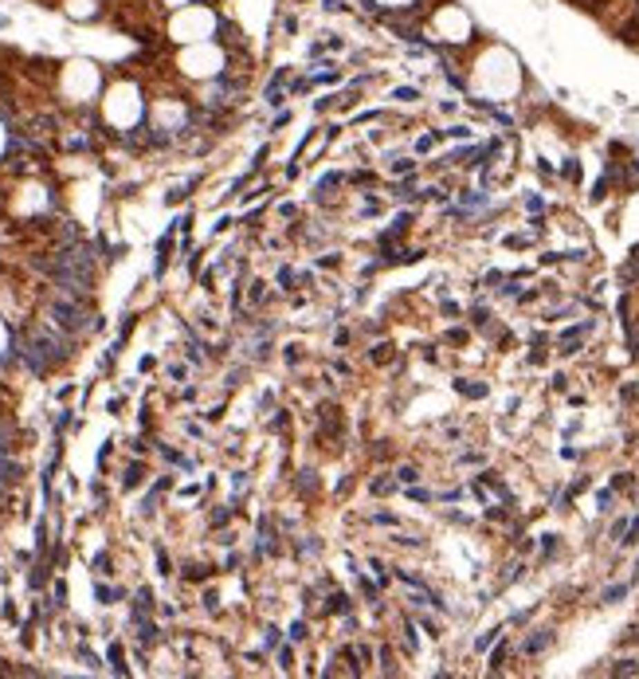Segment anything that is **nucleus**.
Here are the masks:
<instances>
[{
    "mask_svg": "<svg viewBox=\"0 0 639 679\" xmlns=\"http://www.w3.org/2000/svg\"><path fill=\"white\" fill-rule=\"evenodd\" d=\"M432 32L444 44H467V39H475V20L459 4H439L432 12Z\"/></svg>",
    "mask_w": 639,
    "mask_h": 679,
    "instance_id": "f257e3e1",
    "label": "nucleus"
},
{
    "mask_svg": "<svg viewBox=\"0 0 639 679\" xmlns=\"http://www.w3.org/2000/svg\"><path fill=\"white\" fill-rule=\"evenodd\" d=\"M553 640H557V632H553V629H533L530 636L518 644V652H522V655H530V660H537L542 652H549V648H553Z\"/></svg>",
    "mask_w": 639,
    "mask_h": 679,
    "instance_id": "f03ea898",
    "label": "nucleus"
},
{
    "mask_svg": "<svg viewBox=\"0 0 639 679\" xmlns=\"http://www.w3.org/2000/svg\"><path fill=\"white\" fill-rule=\"evenodd\" d=\"M353 613V601L345 589H330L326 593V617H350Z\"/></svg>",
    "mask_w": 639,
    "mask_h": 679,
    "instance_id": "7ed1b4c3",
    "label": "nucleus"
},
{
    "mask_svg": "<svg viewBox=\"0 0 639 679\" xmlns=\"http://www.w3.org/2000/svg\"><path fill=\"white\" fill-rule=\"evenodd\" d=\"M397 487H400L397 472H381L376 479H369V495H373V499H381V495H392Z\"/></svg>",
    "mask_w": 639,
    "mask_h": 679,
    "instance_id": "20e7f679",
    "label": "nucleus"
},
{
    "mask_svg": "<svg viewBox=\"0 0 639 679\" xmlns=\"http://www.w3.org/2000/svg\"><path fill=\"white\" fill-rule=\"evenodd\" d=\"M455 393H463V397H470V400H483V397H490V385H486V381H467V377H455Z\"/></svg>",
    "mask_w": 639,
    "mask_h": 679,
    "instance_id": "39448f33",
    "label": "nucleus"
},
{
    "mask_svg": "<svg viewBox=\"0 0 639 679\" xmlns=\"http://www.w3.org/2000/svg\"><path fill=\"white\" fill-rule=\"evenodd\" d=\"M631 589H636L631 582H616V585H608V589L600 593V605H620V601H624V597L631 593Z\"/></svg>",
    "mask_w": 639,
    "mask_h": 679,
    "instance_id": "423d86ee",
    "label": "nucleus"
},
{
    "mask_svg": "<svg viewBox=\"0 0 639 679\" xmlns=\"http://www.w3.org/2000/svg\"><path fill=\"white\" fill-rule=\"evenodd\" d=\"M392 472H397L400 487H412V483H420V467H416V463H397Z\"/></svg>",
    "mask_w": 639,
    "mask_h": 679,
    "instance_id": "0eeeda50",
    "label": "nucleus"
},
{
    "mask_svg": "<svg viewBox=\"0 0 639 679\" xmlns=\"http://www.w3.org/2000/svg\"><path fill=\"white\" fill-rule=\"evenodd\" d=\"M506 655H510V640H506V636H498V648L490 652V660H486V664H490V671H502Z\"/></svg>",
    "mask_w": 639,
    "mask_h": 679,
    "instance_id": "6e6552de",
    "label": "nucleus"
},
{
    "mask_svg": "<svg viewBox=\"0 0 639 679\" xmlns=\"http://www.w3.org/2000/svg\"><path fill=\"white\" fill-rule=\"evenodd\" d=\"M502 632H506V624H495V629H486L483 636L475 640V652H486L490 644H498V636H502Z\"/></svg>",
    "mask_w": 639,
    "mask_h": 679,
    "instance_id": "1a4fd4ad",
    "label": "nucleus"
},
{
    "mask_svg": "<svg viewBox=\"0 0 639 679\" xmlns=\"http://www.w3.org/2000/svg\"><path fill=\"white\" fill-rule=\"evenodd\" d=\"M608 676H639V660H631V655H627V660H616V664L608 667Z\"/></svg>",
    "mask_w": 639,
    "mask_h": 679,
    "instance_id": "9d476101",
    "label": "nucleus"
},
{
    "mask_svg": "<svg viewBox=\"0 0 639 679\" xmlns=\"http://www.w3.org/2000/svg\"><path fill=\"white\" fill-rule=\"evenodd\" d=\"M294 487H298V495L306 491V499L318 495V479H314V472H298V479H294Z\"/></svg>",
    "mask_w": 639,
    "mask_h": 679,
    "instance_id": "9b49d317",
    "label": "nucleus"
},
{
    "mask_svg": "<svg viewBox=\"0 0 639 679\" xmlns=\"http://www.w3.org/2000/svg\"><path fill=\"white\" fill-rule=\"evenodd\" d=\"M561 177L577 185V181H580V161H577V158H565V165H561Z\"/></svg>",
    "mask_w": 639,
    "mask_h": 679,
    "instance_id": "f8f14e48",
    "label": "nucleus"
},
{
    "mask_svg": "<svg viewBox=\"0 0 639 679\" xmlns=\"http://www.w3.org/2000/svg\"><path fill=\"white\" fill-rule=\"evenodd\" d=\"M388 169H392V177H408V173L416 169V161H412V158H397Z\"/></svg>",
    "mask_w": 639,
    "mask_h": 679,
    "instance_id": "ddd939ff",
    "label": "nucleus"
},
{
    "mask_svg": "<svg viewBox=\"0 0 639 679\" xmlns=\"http://www.w3.org/2000/svg\"><path fill=\"white\" fill-rule=\"evenodd\" d=\"M612 499H616V491H612V487H604L600 495H596V510H600V514H608V510H612Z\"/></svg>",
    "mask_w": 639,
    "mask_h": 679,
    "instance_id": "4468645a",
    "label": "nucleus"
},
{
    "mask_svg": "<svg viewBox=\"0 0 639 679\" xmlns=\"http://www.w3.org/2000/svg\"><path fill=\"white\" fill-rule=\"evenodd\" d=\"M420 629L428 632L432 640H439V636H444V629H439V620H435V617H420Z\"/></svg>",
    "mask_w": 639,
    "mask_h": 679,
    "instance_id": "2eb2a0df",
    "label": "nucleus"
},
{
    "mask_svg": "<svg viewBox=\"0 0 639 679\" xmlns=\"http://www.w3.org/2000/svg\"><path fill=\"white\" fill-rule=\"evenodd\" d=\"M631 483H636V475H631V472H616L612 475V491H624V487H631Z\"/></svg>",
    "mask_w": 639,
    "mask_h": 679,
    "instance_id": "dca6fc26",
    "label": "nucleus"
},
{
    "mask_svg": "<svg viewBox=\"0 0 639 679\" xmlns=\"http://www.w3.org/2000/svg\"><path fill=\"white\" fill-rule=\"evenodd\" d=\"M408 499H416V503H435L432 491H428V487H416V483L408 487Z\"/></svg>",
    "mask_w": 639,
    "mask_h": 679,
    "instance_id": "f3484780",
    "label": "nucleus"
},
{
    "mask_svg": "<svg viewBox=\"0 0 639 679\" xmlns=\"http://www.w3.org/2000/svg\"><path fill=\"white\" fill-rule=\"evenodd\" d=\"M306 636H310V624H306V620H294V624H290V640L298 644V640H306Z\"/></svg>",
    "mask_w": 639,
    "mask_h": 679,
    "instance_id": "a211bd4d",
    "label": "nucleus"
},
{
    "mask_svg": "<svg viewBox=\"0 0 639 679\" xmlns=\"http://www.w3.org/2000/svg\"><path fill=\"white\" fill-rule=\"evenodd\" d=\"M522 205L530 208V212H545V196H537V193H526V201Z\"/></svg>",
    "mask_w": 639,
    "mask_h": 679,
    "instance_id": "6ab92c4d",
    "label": "nucleus"
},
{
    "mask_svg": "<svg viewBox=\"0 0 639 679\" xmlns=\"http://www.w3.org/2000/svg\"><path fill=\"white\" fill-rule=\"evenodd\" d=\"M627 522H631V519H616V522H612V530H608V538H616V542H624V534H627Z\"/></svg>",
    "mask_w": 639,
    "mask_h": 679,
    "instance_id": "aec40b11",
    "label": "nucleus"
},
{
    "mask_svg": "<svg viewBox=\"0 0 639 679\" xmlns=\"http://www.w3.org/2000/svg\"><path fill=\"white\" fill-rule=\"evenodd\" d=\"M589 487H592V479H589V475H577V479H573V487H569V495L577 499L580 491H589Z\"/></svg>",
    "mask_w": 639,
    "mask_h": 679,
    "instance_id": "412c9836",
    "label": "nucleus"
},
{
    "mask_svg": "<svg viewBox=\"0 0 639 679\" xmlns=\"http://www.w3.org/2000/svg\"><path fill=\"white\" fill-rule=\"evenodd\" d=\"M459 499H463V487H451V491H439L435 503H459Z\"/></svg>",
    "mask_w": 639,
    "mask_h": 679,
    "instance_id": "4be33fe9",
    "label": "nucleus"
},
{
    "mask_svg": "<svg viewBox=\"0 0 639 679\" xmlns=\"http://www.w3.org/2000/svg\"><path fill=\"white\" fill-rule=\"evenodd\" d=\"M444 342H451V346H463V342H470V334H467V330H447Z\"/></svg>",
    "mask_w": 639,
    "mask_h": 679,
    "instance_id": "5701e85b",
    "label": "nucleus"
},
{
    "mask_svg": "<svg viewBox=\"0 0 639 679\" xmlns=\"http://www.w3.org/2000/svg\"><path fill=\"white\" fill-rule=\"evenodd\" d=\"M549 389H553V393H565V389H569V377L565 373H553V377H549Z\"/></svg>",
    "mask_w": 639,
    "mask_h": 679,
    "instance_id": "b1692460",
    "label": "nucleus"
},
{
    "mask_svg": "<svg viewBox=\"0 0 639 679\" xmlns=\"http://www.w3.org/2000/svg\"><path fill=\"white\" fill-rule=\"evenodd\" d=\"M636 397H639V385H636V381L620 385V400H636Z\"/></svg>",
    "mask_w": 639,
    "mask_h": 679,
    "instance_id": "393cba45",
    "label": "nucleus"
},
{
    "mask_svg": "<svg viewBox=\"0 0 639 679\" xmlns=\"http://www.w3.org/2000/svg\"><path fill=\"white\" fill-rule=\"evenodd\" d=\"M338 263H341V252H326L318 259V267H338Z\"/></svg>",
    "mask_w": 639,
    "mask_h": 679,
    "instance_id": "a878e982",
    "label": "nucleus"
},
{
    "mask_svg": "<svg viewBox=\"0 0 639 679\" xmlns=\"http://www.w3.org/2000/svg\"><path fill=\"white\" fill-rule=\"evenodd\" d=\"M447 138H463V142H467V138H475V133H470V126H451Z\"/></svg>",
    "mask_w": 639,
    "mask_h": 679,
    "instance_id": "bb28decb",
    "label": "nucleus"
},
{
    "mask_svg": "<svg viewBox=\"0 0 639 679\" xmlns=\"http://www.w3.org/2000/svg\"><path fill=\"white\" fill-rule=\"evenodd\" d=\"M577 456H580V448H573V444H565V448H561V460H577Z\"/></svg>",
    "mask_w": 639,
    "mask_h": 679,
    "instance_id": "cd10ccee",
    "label": "nucleus"
},
{
    "mask_svg": "<svg viewBox=\"0 0 639 679\" xmlns=\"http://www.w3.org/2000/svg\"><path fill=\"white\" fill-rule=\"evenodd\" d=\"M388 8H412V0H385Z\"/></svg>",
    "mask_w": 639,
    "mask_h": 679,
    "instance_id": "c85d7f7f",
    "label": "nucleus"
},
{
    "mask_svg": "<svg viewBox=\"0 0 639 679\" xmlns=\"http://www.w3.org/2000/svg\"><path fill=\"white\" fill-rule=\"evenodd\" d=\"M631 585H639V558H636V570H631V577H627Z\"/></svg>",
    "mask_w": 639,
    "mask_h": 679,
    "instance_id": "c756f323",
    "label": "nucleus"
},
{
    "mask_svg": "<svg viewBox=\"0 0 639 679\" xmlns=\"http://www.w3.org/2000/svg\"><path fill=\"white\" fill-rule=\"evenodd\" d=\"M631 181H639V158L631 161Z\"/></svg>",
    "mask_w": 639,
    "mask_h": 679,
    "instance_id": "7c9ffc66",
    "label": "nucleus"
}]
</instances>
